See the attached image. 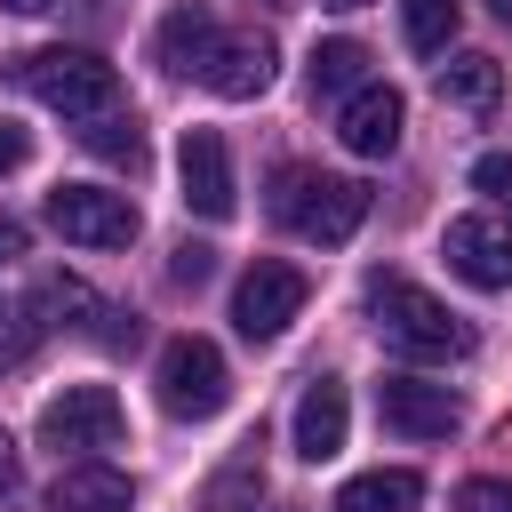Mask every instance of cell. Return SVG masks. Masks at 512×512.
I'll list each match as a JSON object with an SVG mask.
<instances>
[{"label":"cell","mask_w":512,"mask_h":512,"mask_svg":"<svg viewBox=\"0 0 512 512\" xmlns=\"http://www.w3.org/2000/svg\"><path fill=\"white\" fill-rule=\"evenodd\" d=\"M128 504H136L128 472H112V464H96V456L64 464L56 488H48V512H128Z\"/></svg>","instance_id":"obj_15"},{"label":"cell","mask_w":512,"mask_h":512,"mask_svg":"<svg viewBox=\"0 0 512 512\" xmlns=\"http://www.w3.org/2000/svg\"><path fill=\"white\" fill-rule=\"evenodd\" d=\"M488 16H496V24H512V0H488Z\"/></svg>","instance_id":"obj_31"},{"label":"cell","mask_w":512,"mask_h":512,"mask_svg":"<svg viewBox=\"0 0 512 512\" xmlns=\"http://www.w3.org/2000/svg\"><path fill=\"white\" fill-rule=\"evenodd\" d=\"M200 80H208L216 96H232V104L264 96V88H272V40H264V32H224Z\"/></svg>","instance_id":"obj_13"},{"label":"cell","mask_w":512,"mask_h":512,"mask_svg":"<svg viewBox=\"0 0 512 512\" xmlns=\"http://www.w3.org/2000/svg\"><path fill=\"white\" fill-rule=\"evenodd\" d=\"M8 480H16V440L0 432V488H8Z\"/></svg>","instance_id":"obj_29"},{"label":"cell","mask_w":512,"mask_h":512,"mask_svg":"<svg viewBox=\"0 0 512 512\" xmlns=\"http://www.w3.org/2000/svg\"><path fill=\"white\" fill-rule=\"evenodd\" d=\"M24 152H32V144H24V128H8V120H0V176H8V168H24Z\"/></svg>","instance_id":"obj_27"},{"label":"cell","mask_w":512,"mask_h":512,"mask_svg":"<svg viewBox=\"0 0 512 512\" xmlns=\"http://www.w3.org/2000/svg\"><path fill=\"white\" fill-rule=\"evenodd\" d=\"M176 176H184V208H192V216L224 224V216L240 208L232 152H224V136H216V128H184V144H176Z\"/></svg>","instance_id":"obj_9"},{"label":"cell","mask_w":512,"mask_h":512,"mask_svg":"<svg viewBox=\"0 0 512 512\" xmlns=\"http://www.w3.org/2000/svg\"><path fill=\"white\" fill-rule=\"evenodd\" d=\"M8 80H16L24 96H40L48 112H64V120H104V112H120V72H112L96 48H24V56H8Z\"/></svg>","instance_id":"obj_2"},{"label":"cell","mask_w":512,"mask_h":512,"mask_svg":"<svg viewBox=\"0 0 512 512\" xmlns=\"http://www.w3.org/2000/svg\"><path fill=\"white\" fill-rule=\"evenodd\" d=\"M120 440H128V416H120L112 384H64L40 408V448H56V456H104Z\"/></svg>","instance_id":"obj_5"},{"label":"cell","mask_w":512,"mask_h":512,"mask_svg":"<svg viewBox=\"0 0 512 512\" xmlns=\"http://www.w3.org/2000/svg\"><path fill=\"white\" fill-rule=\"evenodd\" d=\"M328 8H360V0H328Z\"/></svg>","instance_id":"obj_32"},{"label":"cell","mask_w":512,"mask_h":512,"mask_svg":"<svg viewBox=\"0 0 512 512\" xmlns=\"http://www.w3.org/2000/svg\"><path fill=\"white\" fill-rule=\"evenodd\" d=\"M80 136H88V152H104V160H120V168H144V136H136V120L104 112V120H88Z\"/></svg>","instance_id":"obj_20"},{"label":"cell","mask_w":512,"mask_h":512,"mask_svg":"<svg viewBox=\"0 0 512 512\" xmlns=\"http://www.w3.org/2000/svg\"><path fill=\"white\" fill-rule=\"evenodd\" d=\"M272 216H280L296 240L344 248V240L368 224V184H360V176H320V168H280V176H272Z\"/></svg>","instance_id":"obj_3"},{"label":"cell","mask_w":512,"mask_h":512,"mask_svg":"<svg viewBox=\"0 0 512 512\" xmlns=\"http://www.w3.org/2000/svg\"><path fill=\"white\" fill-rule=\"evenodd\" d=\"M440 256H448V272H456L464 288H480V296L512 288V216H496V208L456 216V224L440 232Z\"/></svg>","instance_id":"obj_7"},{"label":"cell","mask_w":512,"mask_h":512,"mask_svg":"<svg viewBox=\"0 0 512 512\" xmlns=\"http://www.w3.org/2000/svg\"><path fill=\"white\" fill-rule=\"evenodd\" d=\"M344 424H352L344 384H336V376H312L304 400H296V456H304V464H328V456L344 448Z\"/></svg>","instance_id":"obj_14"},{"label":"cell","mask_w":512,"mask_h":512,"mask_svg":"<svg viewBox=\"0 0 512 512\" xmlns=\"http://www.w3.org/2000/svg\"><path fill=\"white\" fill-rule=\"evenodd\" d=\"M304 272L296 264H280V256H256L248 272H240V288H232V328L248 336V344H272L296 312H304Z\"/></svg>","instance_id":"obj_6"},{"label":"cell","mask_w":512,"mask_h":512,"mask_svg":"<svg viewBox=\"0 0 512 512\" xmlns=\"http://www.w3.org/2000/svg\"><path fill=\"white\" fill-rule=\"evenodd\" d=\"M0 8H16V16H48L56 0H0Z\"/></svg>","instance_id":"obj_30"},{"label":"cell","mask_w":512,"mask_h":512,"mask_svg":"<svg viewBox=\"0 0 512 512\" xmlns=\"http://www.w3.org/2000/svg\"><path fill=\"white\" fill-rule=\"evenodd\" d=\"M40 312H48V328H88V312H96V296H88L80 280H64V272H48V280H40Z\"/></svg>","instance_id":"obj_21"},{"label":"cell","mask_w":512,"mask_h":512,"mask_svg":"<svg viewBox=\"0 0 512 512\" xmlns=\"http://www.w3.org/2000/svg\"><path fill=\"white\" fill-rule=\"evenodd\" d=\"M496 96H504V64H496V56L464 48V56L440 64V104H456V112H488Z\"/></svg>","instance_id":"obj_16"},{"label":"cell","mask_w":512,"mask_h":512,"mask_svg":"<svg viewBox=\"0 0 512 512\" xmlns=\"http://www.w3.org/2000/svg\"><path fill=\"white\" fill-rule=\"evenodd\" d=\"M424 504V480L416 472H360V480H344L336 488V512H416Z\"/></svg>","instance_id":"obj_17"},{"label":"cell","mask_w":512,"mask_h":512,"mask_svg":"<svg viewBox=\"0 0 512 512\" xmlns=\"http://www.w3.org/2000/svg\"><path fill=\"white\" fill-rule=\"evenodd\" d=\"M40 328H48V320H32V304H8V296H0V368H16Z\"/></svg>","instance_id":"obj_23"},{"label":"cell","mask_w":512,"mask_h":512,"mask_svg":"<svg viewBox=\"0 0 512 512\" xmlns=\"http://www.w3.org/2000/svg\"><path fill=\"white\" fill-rule=\"evenodd\" d=\"M376 416H384L400 440H448V432L464 424L456 392H448V384H424V376H384V384H376Z\"/></svg>","instance_id":"obj_10"},{"label":"cell","mask_w":512,"mask_h":512,"mask_svg":"<svg viewBox=\"0 0 512 512\" xmlns=\"http://www.w3.org/2000/svg\"><path fill=\"white\" fill-rule=\"evenodd\" d=\"M456 512H512V480H464Z\"/></svg>","instance_id":"obj_24"},{"label":"cell","mask_w":512,"mask_h":512,"mask_svg":"<svg viewBox=\"0 0 512 512\" xmlns=\"http://www.w3.org/2000/svg\"><path fill=\"white\" fill-rule=\"evenodd\" d=\"M168 272H176V280H184V288H200V280H208V272H216V248H200V240H184V248H176V264H168Z\"/></svg>","instance_id":"obj_26"},{"label":"cell","mask_w":512,"mask_h":512,"mask_svg":"<svg viewBox=\"0 0 512 512\" xmlns=\"http://www.w3.org/2000/svg\"><path fill=\"white\" fill-rule=\"evenodd\" d=\"M48 224L80 248H128L136 240V200L112 184H56L48 192Z\"/></svg>","instance_id":"obj_8"},{"label":"cell","mask_w":512,"mask_h":512,"mask_svg":"<svg viewBox=\"0 0 512 512\" xmlns=\"http://www.w3.org/2000/svg\"><path fill=\"white\" fill-rule=\"evenodd\" d=\"M8 256H24V224H8V216H0V264H8Z\"/></svg>","instance_id":"obj_28"},{"label":"cell","mask_w":512,"mask_h":512,"mask_svg":"<svg viewBox=\"0 0 512 512\" xmlns=\"http://www.w3.org/2000/svg\"><path fill=\"white\" fill-rule=\"evenodd\" d=\"M368 320H376L384 352H400V360H464L472 352V328L432 288H416L400 272H376L368 280Z\"/></svg>","instance_id":"obj_1"},{"label":"cell","mask_w":512,"mask_h":512,"mask_svg":"<svg viewBox=\"0 0 512 512\" xmlns=\"http://www.w3.org/2000/svg\"><path fill=\"white\" fill-rule=\"evenodd\" d=\"M208 512H264V480H256V464L240 456L232 472H216L208 480Z\"/></svg>","instance_id":"obj_22"},{"label":"cell","mask_w":512,"mask_h":512,"mask_svg":"<svg viewBox=\"0 0 512 512\" xmlns=\"http://www.w3.org/2000/svg\"><path fill=\"white\" fill-rule=\"evenodd\" d=\"M472 184H480L488 200H512V152H480V160H472Z\"/></svg>","instance_id":"obj_25"},{"label":"cell","mask_w":512,"mask_h":512,"mask_svg":"<svg viewBox=\"0 0 512 512\" xmlns=\"http://www.w3.org/2000/svg\"><path fill=\"white\" fill-rule=\"evenodd\" d=\"M216 40H224V24H216L200 0L168 8V16H160V32H152V48H160V64H168L176 80H200V72H208V56H216Z\"/></svg>","instance_id":"obj_12"},{"label":"cell","mask_w":512,"mask_h":512,"mask_svg":"<svg viewBox=\"0 0 512 512\" xmlns=\"http://www.w3.org/2000/svg\"><path fill=\"white\" fill-rule=\"evenodd\" d=\"M400 32L416 56H448L456 40V0H400Z\"/></svg>","instance_id":"obj_19"},{"label":"cell","mask_w":512,"mask_h":512,"mask_svg":"<svg viewBox=\"0 0 512 512\" xmlns=\"http://www.w3.org/2000/svg\"><path fill=\"white\" fill-rule=\"evenodd\" d=\"M152 384H160V408L184 416V424H208V416L232 400V368H224V352H216L208 336H168Z\"/></svg>","instance_id":"obj_4"},{"label":"cell","mask_w":512,"mask_h":512,"mask_svg":"<svg viewBox=\"0 0 512 512\" xmlns=\"http://www.w3.org/2000/svg\"><path fill=\"white\" fill-rule=\"evenodd\" d=\"M304 80H312V96H352L368 80V48L360 40H320L312 64H304Z\"/></svg>","instance_id":"obj_18"},{"label":"cell","mask_w":512,"mask_h":512,"mask_svg":"<svg viewBox=\"0 0 512 512\" xmlns=\"http://www.w3.org/2000/svg\"><path fill=\"white\" fill-rule=\"evenodd\" d=\"M400 120H408L400 88H392V80H360V88L344 96V112H336V136H344V152L384 160V152L400 144Z\"/></svg>","instance_id":"obj_11"}]
</instances>
